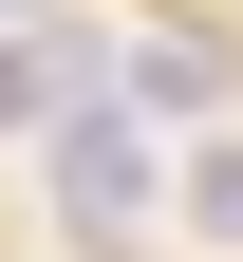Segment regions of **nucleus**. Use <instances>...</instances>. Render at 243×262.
Wrapping results in <instances>:
<instances>
[{"instance_id": "3", "label": "nucleus", "mask_w": 243, "mask_h": 262, "mask_svg": "<svg viewBox=\"0 0 243 262\" xmlns=\"http://www.w3.org/2000/svg\"><path fill=\"white\" fill-rule=\"evenodd\" d=\"M187 206H206V225L243 244V150H206V169H187Z\"/></svg>"}, {"instance_id": "2", "label": "nucleus", "mask_w": 243, "mask_h": 262, "mask_svg": "<svg viewBox=\"0 0 243 262\" xmlns=\"http://www.w3.org/2000/svg\"><path fill=\"white\" fill-rule=\"evenodd\" d=\"M131 94H150V113H206V94H225V56H187V38H131Z\"/></svg>"}, {"instance_id": "4", "label": "nucleus", "mask_w": 243, "mask_h": 262, "mask_svg": "<svg viewBox=\"0 0 243 262\" xmlns=\"http://www.w3.org/2000/svg\"><path fill=\"white\" fill-rule=\"evenodd\" d=\"M19 19H56V0H0V38H19Z\"/></svg>"}, {"instance_id": "1", "label": "nucleus", "mask_w": 243, "mask_h": 262, "mask_svg": "<svg viewBox=\"0 0 243 262\" xmlns=\"http://www.w3.org/2000/svg\"><path fill=\"white\" fill-rule=\"evenodd\" d=\"M56 225H75V244H131V225H150V131H131V113H75V150H56Z\"/></svg>"}]
</instances>
